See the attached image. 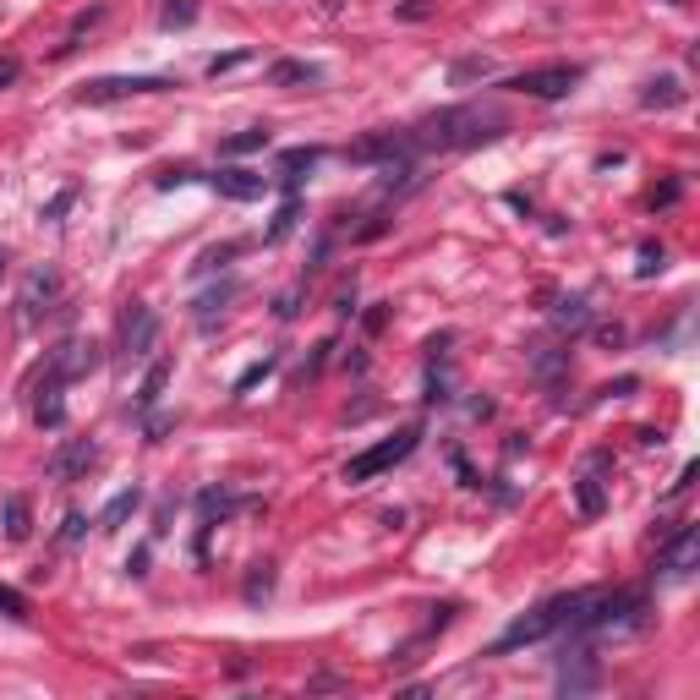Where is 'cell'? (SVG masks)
Segmentation results:
<instances>
[{
    "label": "cell",
    "instance_id": "cell-42",
    "mask_svg": "<svg viewBox=\"0 0 700 700\" xmlns=\"http://www.w3.org/2000/svg\"><path fill=\"white\" fill-rule=\"evenodd\" d=\"M591 334H597L602 345H613V350L624 345V329H618V323H591Z\"/></svg>",
    "mask_w": 700,
    "mask_h": 700
},
{
    "label": "cell",
    "instance_id": "cell-34",
    "mask_svg": "<svg viewBox=\"0 0 700 700\" xmlns=\"http://www.w3.org/2000/svg\"><path fill=\"white\" fill-rule=\"evenodd\" d=\"M72 203H77V186H61V192H55V197H50V203H44V208H39V219H50V225H55V219H61V214H66V208H72Z\"/></svg>",
    "mask_w": 700,
    "mask_h": 700
},
{
    "label": "cell",
    "instance_id": "cell-31",
    "mask_svg": "<svg viewBox=\"0 0 700 700\" xmlns=\"http://www.w3.org/2000/svg\"><path fill=\"white\" fill-rule=\"evenodd\" d=\"M274 367H279V356H274V350H268L263 361H252V367H247V372H241V378H236V394L258 389V383H263V378H268V372H274Z\"/></svg>",
    "mask_w": 700,
    "mask_h": 700
},
{
    "label": "cell",
    "instance_id": "cell-45",
    "mask_svg": "<svg viewBox=\"0 0 700 700\" xmlns=\"http://www.w3.org/2000/svg\"><path fill=\"white\" fill-rule=\"evenodd\" d=\"M17 72H22V61H0V88L17 83Z\"/></svg>",
    "mask_w": 700,
    "mask_h": 700
},
{
    "label": "cell",
    "instance_id": "cell-23",
    "mask_svg": "<svg viewBox=\"0 0 700 700\" xmlns=\"http://www.w3.org/2000/svg\"><path fill=\"white\" fill-rule=\"evenodd\" d=\"M268 126H247V132H236V137H225V143H219V159H241V154H263L268 148Z\"/></svg>",
    "mask_w": 700,
    "mask_h": 700
},
{
    "label": "cell",
    "instance_id": "cell-24",
    "mask_svg": "<svg viewBox=\"0 0 700 700\" xmlns=\"http://www.w3.org/2000/svg\"><path fill=\"white\" fill-rule=\"evenodd\" d=\"M640 104H646V110H673V104H684V88H679V77H657V83H646V93H640Z\"/></svg>",
    "mask_w": 700,
    "mask_h": 700
},
{
    "label": "cell",
    "instance_id": "cell-36",
    "mask_svg": "<svg viewBox=\"0 0 700 700\" xmlns=\"http://www.w3.org/2000/svg\"><path fill=\"white\" fill-rule=\"evenodd\" d=\"M252 55L247 50H236V55H214V61H208V77H225V72H236V66H247Z\"/></svg>",
    "mask_w": 700,
    "mask_h": 700
},
{
    "label": "cell",
    "instance_id": "cell-47",
    "mask_svg": "<svg viewBox=\"0 0 700 700\" xmlns=\"http://www.w3.org/2000/svg\"><path fill=\"white\" fill-rule=\"evenodd\" d=\"M635 443H640V449H657V443H662V433H657V427H640V433H635Z\"/></svg>",
    "mask_w": 700,
    "mask_h": 700
},
{
    "label": "cell",
    "instance_id": "cell-20",
    "mask_svg": "<svg viewBox=\"0 0 700 700\" xmlns=\"http://www.w3.org/2000/svg\"><path fill=\"white\" fill-rule=\"evenodd\" d=\"M575 504H580V515L586 520H597L602 509H608V487H602V476H597V465H591L586 476L575 482Z\"/></svg>",
    "mask_w": 700,
    "mask_h": 700
},
{
    "label": "cell",
    "instance_id": "cell-21",
    "mask_svg": "<svg viewBox=\"0 0 700 700\" xmlns=\"http://www.w3.org/2000/svg\"><path fill=\"white\" fill-rule=\"evenodd\" d=\"M553 323H558L564 334H586V329H591V301H586V296H564V301L553 307Z\"/></svg>",
    "mask_w": 700,
    "mask_h": 700
},
{
    "label": "cell",
    "instance_id": "cell-40",
    "mask_svg": "<svg viewBox=\"0 0 700 700\" xmlns=\"http://www.w3.org/2000/svg\"><path fill=\"white\" fill-rule=\"evenodd\" d=\"M679 192H684L679 181H662L657 192H651V208H668V203H679Z\"/></svg>",
    "mask_w": 700,
    "mask_h": 700
},
{
    "label": "cell",
    "instance_id": "cell-5",
    "mask_svg": "<svg viewBox=\"0 0 700 700\" xmlns=\"http://www.w3.org/2000/svg\"><path fill=\"white\" fill-rule=\"evenodd\" d=\"M175 88V77H93L83 88V104H115V99H137V93H165Z\"/></svg>",
    "mask_w": 700,
    "mask_h": 700
},
{
    "label": "cell",
    "instance_id": "cell-38",
    "mask_svg": "<svg viewBox=\"0 0 700 700\" xmlns=\"http://www.w3.org/2000/svg\"><path fill=\"white\" fill-rule=\"evenodd\" d=\"M635 389H640V378H618V383H602L597 394L602 400H624V394H635Z\"/></svg>",
    "mask_w": 700,
    "mask_h": 700
},
{
    "label": "cell",
    "instance_id": "cell-17",
    "mask_svg": "<svg viewBox=\"0 0 700 700\" xmlns=\"http://www.w3.org/2000/svg\"><path fill=\"white\" fill-rule=\"evenodd\" d=\"M318 159H323V148H285V154H279V186H285V192H296L301 170H312Z\"/></svg>",
    "mask_w": 700,
    "mask_h": 700
},
{
    "label": "cell",
    "instance_id": "cell-44",
    "mask_svg": "<svg viewBox=\"0 0 700 700\" xmlns=\"http://www.w3.org/2000/svg\"><path fill=\"white\" fill-rule=\"evenodd\" d=\"M126 569H132V575H148V547H137V553L126 558Z\"/></svg>",
    "mask_w": 700,
    "mask_h": 700
},
{
    "label": "cell",
    "instance_id": "cell-6",
    "mask_svg": "<svg viewBox=\"0 0 700 700\" xmlns=\"http://www.w3.org/2000/svg\"><path fill=\"white\" fill-rule=\"evenodd\" d=\"M405 154L416 159L411 132H372V137H361V143H350V148H345L350 165H389V159H405Z\"/></svg>",
    "mask_w": 700,
    "mask_h": 700
},
{
    "label": "cell",
    "instance_id": "cell-25",
    "mask_svg": "<svg viewBox=\"0 0 700 700\" xmlns=\"http://www.w3.org/2000/svg\"><path fill=\"white\" fill-rule=\"evenodd\" d=\"M296 219H301V203H296V192H285V203H279L274 225L263 230V241H268V247H279V241H285L290 230H296Z\"/></svg>",
    "mask_w": 700,
    "mask_h": 700
},
{
    "label": "cell",
    "instance_id": "cell-13",
    "mask_svg": "<svg viewBox=\"0 0 700 700\" xmlns=\"http://www.w3.org/2000/svg\"><path fill=\"white\" fill-rule=\"evenodd\" d=\"M252 498H236V493H219V487H203V493H197V553H203L208 547V531H214V525H225L230 515H236V509H247Z\"/></svg>",
    "mask_w": 700,
    "mask_h": 700
},
{
    "label": "cell",
    "instance_id": "cell-49",
    "mask_svg": "<svg viewBox=\"0 0 700 700\" xmlns=\"http://www.w3.org/2000/svg\"><path fill=\"white\" fill-rule=\"evenodd\" d=\"M668 6H684V0H668Z\"/></svg>",
    "mask_w": 700,
    "mask_h": 700
},
{
    "label": "cell",
    "instance_id": "cell-26",
    "mask_svg": "<svg viewBox=\"0 0 700 700\" xmlns=\"http://www.w3.org/2000/svg\"><path fill=\"white\" fill-rule=\"evenodd\" d=\"M236 279H225V285H214V290H208V296H197V323H203V329H208V323H214V312H225V301H236Z\"/></svg>",
    "mask_w": 700,
    "mask_h": 700
},
{
    "label": "cell",
    "instance_id": "cell-16",
    "mask_svg": "<svg viewBox=\"0 0 700 700\" xmlns=\"http://www.w3.org/2000/svg\"><path fill=\"white\" fill-rule=\"evenodd\" d=\"M66 383L55 378V372H44V394L39 405H33V416H39V427H66V400H61Z\"/></svg>",
    "mask_w": 700,
    "mask_h": 700
},
{
    "label": "cell",
    "instance_id": "cell-3",
    "mask_svg": "<svg viewBox=\"0 0 700 700\" xmlns=\"http://www.w3.org/2000/svg\"><path fill=\"white\" fill-rule=\"evenodd\" d=\"M416 443H422V427L411 422V427H400L394 438H383V443H372V449L350 454V460H345V482H372V476H383L389 465H400Z\"/></svg>",
    "mask_w": 700,
    "mask_h": 700
},
{
    "label": "cell",
    "instance_id": "cell-28",
    "mask_svg": "<svg viewBox=\"0 0 700 700\" xmlns=\"http://www.w3.org/2000/svg\"><path fill=\"white\" fill-rule=\"evenodd\" d=\"M274 597V564H252V575H247V602L258 608V602Z\"/></svg>",
    "mask_w": 700,
    "mask_h": 700
},
{
    "label": "cell",
    "instance_id": "cell-37",
    "mask_svg": "<svg viewBox=\"0 0 700 700\" xmlns=\"http://www.w3.org/2000/svg\"><path fill=\"white\" fill-rule=\"evenodd\" d=\"M186 181H197V170L192 165H181V170H165V175H159V192H175V186H186Z\"/></svg>",
    "mask_w": 700,
    "mask_h": 700
},
{
    "label": "cell",
    "instance_id": "cell-19",
    "mask_svg": "<svg viewBox=\"0 0 700 700\" xmlns=\"http://www.w3.org/2000/svg\"><path fill=\"white\" fill-rule=\"evenodd\" d=\"M531 367H536V378H542V383H564L569 378V350L564 345H536L531 350Z\"/></svg>",
    "mask_w": 700,
    "mask_h": 700
},
{
    "label": "cell",
    "instance_id": "cell-46",
    "mask_svg": "<svg viewBox=\"0 0 700 700\" xmlns=\"http://www.w3.org/2000/svg\"><path fill=\"white\" fill-rule=\"evenodd\" d=\"M383 323H389V307H372V312H367V334H378Z\"/></svg>",
    "mask_w": 700,
    "mask_h": 700
},
{
    "label": "cell",
    "instance_id": "cell-10",
    "mask_svg": "<svg viewBox=\"0 0 700 700\" xmlns=\"http://www.w3.org/2000/svg\"><path fill=\"white\" fill-rule=\"evenodd\" d=\"M597 684V651L575 635V646H564V662H558V690L564 695H580Z\"/></svg>",
    "mask_w": 700,
    "mask_h": 700
},
{
    "label": "cell",
    "instance_id": "cell-33",
    "mask_svg": "<svg viewBox=\"0 0 700 700\" xmlns=\"http://www.w3.org/2000/svg\"><path fill=\"white\" fill-rule=\"evenodd\" d=\"M192 22H197V6H192V0H175V6L159 11V28H192Z\"/></svg>",
    "mask_w": 700,
    "mask_h": 700
},
{
    "label": "cell",
    "instance_id": "cell-32",
    "mask_svg": "<svg viewBox=\"0 0 700 700\" xmlns=\"http://www.w3.org/2000/svg\"><path fill=\"white\" fill-rule=\"evenodd\" d=\"M0 613H6L11 624H28V597H22V591H11L6 580H0Z\"/></svg>",
    "mask_w": 700,
    "mask_h": 700
},
{
    "label": "cell",
    "instance_id": "cell-43",
    "mask_svg": "<svg viewBox=\"0 0 700 700\" xmlns=\"http://www.w3.org/2000/svg\"><path fill=\"white\" fill-rule=\"evenodd\" d=\"M296 301H301V290H285V296L274 301V312H279V318H296Z\"/></svg>",
    "mask_w": 700,
    "mask_h": 700
},
{
    "label": "cell",
    "instance_id": "cell-2",
    "mask_svg": "<svg viewBox=\"0 0 700 700\" xmlns=\"http://www.w3.org/2000/svg\"><path fill=\"white\" fill-rule=\"evenodd\" d=\"M493 137H498V126H487L476 110H438L411 132V143L416 148H476V143H493Z\"/></svg>",
    "mask_w": 700,
    "mask_h": 700
},
{
    "label": "cell",
    "instance_id": "cell-48",
    "mask_svg": "<svg viewBox=\"0 0 700 700\" xmlns=\"http://www.w3.org/2000/svg\"><path fill=\"white\" fill-rule=\"evenodd\" d=\"M0 268H6V252H0Z\"/></svg>",
    "mask_w": 700,
    "mask_h": 700
},
{
    "label": "cell",
    "instance_id": "cell-29",
    "mask_svg": "<svg viewBox=\"0 0 700 700\" xmlns=\"http://www.w3.org/2000/svg\"><path fill=\"white\" fill-rule=\"evenodd\" d=\"M476 77H493V61H487V55H471V61H454L449 83H454V88H465V83H476Z\"/></svg>",
    "mask_w": 700,
    "mask_h": 700
},
{
    "label": "cell",
    "instance_id": "cell-41",
    "mask_svg": "<svg viewBox=\"0 0 700 700\" xmlns=\"http://www.w3.org/2000/svg\"><path fill=\"white\" fill-rule=\"evenodd\" d=\"M334 312H340V318H356V279H350L340 296H334Z\"/></svg>",
    "mask_w": 700,
    "mask_h": 700
},
{
    "label": "cell",
    "instance_id": "cell-4",
    "mask_svg": "<svg viewBox=\"0 0 700 700\" xmlns=\"http://www.w3.org/2000/svg\"><path fill=\"white\" fill-rule=\"evenodd\" d=\"M580 77H586L580 66H564V61H558V66H531V72L509 77V88H515V93H531V99H564V93L580 83Z\"/></svg>",
    "mask_w": 700,
    "mask_h": 700
},
{
    "label": "cell",
    "instance_id": "cell-35",
    "mask_svg": "<svg viewBox=\"0 0 700 700\" xmlns=\"http://www.w3.org/2000/svg\"><path fill=\"white\" fill-rule=\"evenodd\" d=\"M236 252H241V247H236V241H225V247H208V252H203V258H197V274H208V268H219V263H230V258H236Z\"/></svg>",
    "mask_w": 700,
    "mask_h": 700
},
{
    "label": "cell",
    "instance_id": "cell-18",
    "mask_svg": "<svg viewBox=\"0 0 700 700\" xmlns=\"http://www.w3.org/2000/svg\"><path fill=\"white\" fill-rule=\"evenodd\" d=\"M143 509V487H126V493H115L110 504H104V515H99V531H121L126 520Z\"/></svg>",
    "mask_w": 700,
    "mask_h": 700
},
{
    "label": "cell",
    "instance_id": "cell-27",
    "mask_svg": "<svg viewBox=\"0 0 700 700\" xmlns=\"http://www.w3.org/2000/svg\"><path fill=\"white\" fill-rule=\"evenodd\" d=\"M28 531H33L28 498H17V493H11V498H6V542H28Z\"/></svg>",
    "mask_w": 700,
    "mask_h": 700
},
{
    "label": "cell",
    "instance_id": "cell-9",
    "mask_svg": "<svg viewBox=\"0 0 700 700\" xmlns=\"http://www.w3.org/2000/svg\"><path fill=\"white\" fill-rule=\"evenodd\" d=\"M93 367H99V345H93V340H77V334H72V340H61V345L50 350V372H55L61 383L88 378Z\"/></svg>",
    "mask_w": 700,
    "mask_h": 700
},
{
    "label": "cell",
    "instance_id": "cell-7",
    "mask_svg": "<svg viewBox=\"0 0 700 700\" xmlns=\"http://www.w3.org/2000/svg\"><path fill=\"white\" fill-rule=\"evenodd\" d=\"M55 290H61V279L50 274V268H33L28 279H22V290H17V318H22V329H33V323H44V312L55 307Z\"/></svg>",
    "mask_w": 700,
    "mask_h": 700
},
{
    "label": "cell",
    "instance_id": "cell-1",
    "mask_svg": "<svg viewBox=\"0 0 700 700\" xmlns=\"http://www.w3.org/2000/svg\"><path fill=\"white\" fill-rule=\"evenodd\" d=\"M580 602H586V591H564V597H547V602H536L531 613H520L515 624H509L504 635H498L493 646H487V657H509V651H520V646H536V640H553L558 629H569V624H575Z\"/></svg>",
    "mask_w": 700,
    "mask_h": 700
},
{
    "label": "cell",
    "instance_id": "cell-11",
    "mask_svg": "<svg viewBox=\"0 0 700 700\" xmlns=\"http://www.w3.org/2000/svg\"><path fill=\"white\" fill-rule=\"evenodd\" d=\"M93 460H99L93 438H66L61 449H55L50 460H44V476H50V482H77V476H83Z\"/></svg>",
    "mask_w": 700,
    "mask_h": 700
},
{
    "label": "cell",
    "instance_id": "cell-30",
    "mask_svg": "<svg viewBox=\"0 0 700 700\" xmlns=\"http://www.w3.org/2000/svg\"><path fill=\"white\" fill-rule=\"evenodd\" d=\"M662 241H640V263H635V279H651V274H662Z\"/></svg>",
    "mask_w": 700,
    "mask_h": 700
},
{
    "label": "cell",
    "instance_id": "cell-22",
    "mask_svg": "<svg viewBox=\"0 0 700 700\" xmlns=\"http://www.w3.org/2000/svg\"><path fill=\"white\" fill-rule=\"evenodd\" d=\"M165 383H170V361H154V367L143 372V389H137L132 411H137V416H143V411H154V405H159V394H165Z\"/></svg>",
    "mask_w": 700,
    "mask_h": 700
},
{
    "label": "cell",
    "instance_id": "cell-8",
    "mask_svg": "<svg viewBox=\"0 0 700 700\" xmlns=\"http://www.w3.org/2000/svg\"><path fill=\"white\" fill-rule=\"evenodd\" d=\"M695 558H700V525L684 520L679 531H673L668 542L657 547V569H662V575H690Z\"/></svg>",
    "mask_w": 700,
    "mask_h": 700
},
{
    "label": "cell",
    "instance_id": "cell-14",
    "mask_svg": "<svg viewBox=\"0 0 700 700\" xmlns=\"http://www.w3.org/2000/svg\"><path fill=\"white\" fill-rule=\"evenodd\" d=\"M208 186H214L219 197H230V203H258V197L268 192V175L225 165V170H214V175H208Z\"/></svg>",
    "mask_w": 700,
    "mask_h": 700
},
{
    "label": "cell",
    "instance_id": "cell-39",
    "mask_svg": "<svg viewBox=\"0 0 700 700\" xmlns=\"http://www.w3.org/2000/svg\"><path fill=\"white\" fill-rule=\"evenodd\" d=\"M83 531H88V515H66V525H61V542H83Z\"/></svg>",
    "mask_w": 700,
    "mask_h": 700
},
{
    "label": "cell",
    "instance_id": "cell-12",
    "mask_svg": "<svg viewBox=\"0 0 700 700\" xmlns=\"http://www.w3.org/2000/svg\"><path fill=\"white\" fill-rule=\"evenodd\" d=\"M154 345H159V318H154V307L132 301V307H126V318H121V350H126V356H148Z\"/></svg>",
    "mask_w": 700,
    "mask_h": 700
},
{
    "label": "cell",
    "instance_id": "cell-15",
    "mask_svg": "<svg viewBox=\"0 0 700 700\" xmlns=\"http://www.w3.org/2000/svg\"><path fill=\"white\" fill-rule=\"evenodd\" d=\"M268 83H274V88H318L323 72L312 61H274V66H268Z\"/></svg>",
    "mask_w": 700,
    "mask_h": 700
}]
</instances>
